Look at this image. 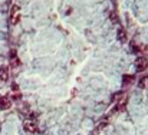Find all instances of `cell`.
Returning a JSON list of instances; mask_svg holds the SVG:
<instances>
[{"label": "cell", "instance_id": "52a82bcc", "mask_svg": "<svg viewBox=\"0 0 148 135\" xmlns=\"http://www.w3.org/2000/svg\"><path fill=\"white\" fill-rule=\"evenodd\" d=\"M0 81H3V82L9 81V68L7 66H0Z\"/></svg>", "mask_w": 148, "mask_h": 135}, {"label": "cell", "instance_id": "3957f363", "mask_svg": "<svg viewBox=\"0 0 148 135\" xmlns=\"http://www.w3.org/2000/svg\"><path fill=\"white\" fill-rule=\"evenodd\" d=\"M12 108V99L9 96H0V109H9Z\"/></svg>", "mask_w": 148, "mask_h": 135}, {"label": "cell", "instance_id": "8992f818", "mask_svg": "<svg viewBox=\"0 0 148 135\" xmlns=\"http://www.w3.org/2000/svg\"><path fill=\"white\" fill-rule=\"evenodd\" d=\"M9 59H10V62H12V66H19V65H20V59L17 58L16 50H12V52H10Z\"/></svg>", "mask_w": 148, "mask_h": 135}, {"label": "cell", "instance_id": "ba28073f", "mask_svg": "<svg viewBox=\"0 0 148 135\" xmlns=\"http://www.w3.org/2000/svg\"><path fill=\"white\" fill-rule=\"evenodd\" d=\"M138 88L148 89V76H143V78L138 79Z\"/></svg>", "mask_w": 148, "mask_h": 135}, {"label": "cell", "instance_id": "5b68a950", "mask_svg": "<svg viewBox=\"0 0 148 135\" xmlns=\"http://www.w3.org/2000/svg\"><path fill=\"white\" fill-rule=\"evenodd\" d=\"M23 128H25V131H27V132H38V125H36V122H33V121H26L25 125H23Z\"/></svg>", "mask_w": 148, "mask_h": 135}, {"label": "cell", "instance_id": "6da1fadb", "mask_svg": "<svg viewBox=\"0 0 148 135\" xmlns=\"http://www.w3.org/2000/svg\"><path fill=\"white\" fill-rule=\"evenodd\" d=\"M9 19H10V23H12L13 26H16V25H19V23H20V19H22V12H20V7H19L17 4H13V6H12Z\"/></svg>", "mask_w": 148, "mask_h": 135}, {"label": "cell", "instance_id": "7a4b0ae2", "mask_svg": "<svg viewBox=\"0 0 148 135\" xmlns=\"http://www.w3.org/2000/svg\"><path fill=\"white\" fill-rule=\"evenodd\" d=\"M147 68H148V59L145 56H138L135 59V69L138 72H144Z\"/></svg>", "mask_w": 148, "mask_h": 135}, {"label": "cell", "instance_id": "9c48e42d", "mask_svg": "<svg viewBox=\"0 0 148 135\" xmlns=\"http://www.w3.org/2000/svg\"><path fill=\"white\" fill-rule=\"evenodd\" d=\"M134 79H135L134 75H125V76L122 78V84H124V86H130V85L134 82Z\"/></svg>", "mask_w": 148, "mask_h": 135}, {"label": "cell", "instance_id": "277c9868", "mask_svg": "<svg viewBox=\"0 0 148 135\" xmlns=\"http://www.w3.org/2000/svg\"><path fill=\"white\" fill-rule=\"evenodd\" d=\"M116 38H118V40H119L121 43L128 42V35H127V30H125L124 27H119V29H118V32H116Z\"/></svg>", "mask_w": 148, "mask_h": 135}]
</instances>
